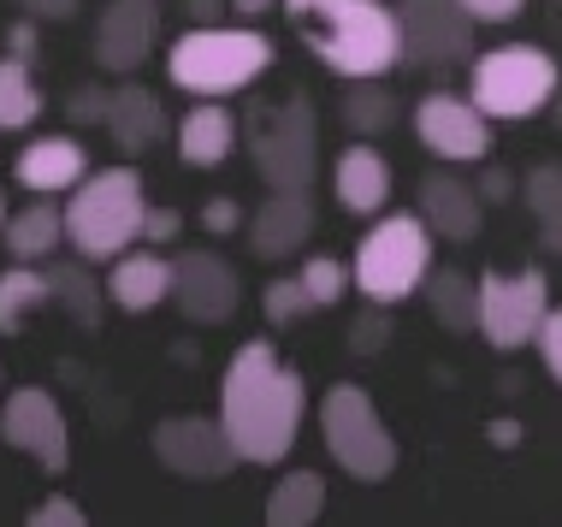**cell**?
Segmentation results:
<instances>
[{"label": "cell", "instance_id": "29", "mask_svg": "<svg viewBox=\"0 0 562 527\" xmlns=\"http://www.w3.org/2000/svg\"><path fill=\"white\" fill-rule=\"evenodd\" d=\"M521 202H527V214H533V225H539L544 255H557V261H562V167H557V160L527 167Z\"/></svg>", "mask_w": 562, "mask_h": 527}, {"label": "cell", "instance_id": "2", "mask_svg": "<svg viewBox=\"0 0 562 527\" xmlns=\"http://www.w3.org/2000/svg\"><path fill=\"white\" fill-rule=\"evenodd\" d=\"M296 42L338 78H385L403 66L397 12L385 0H279Z\"/></svg>", "mask_w": 562, "mask_h": 527}, {"label": "cell", "instance_id": "41", "mask_svg": "<svg viewBox=\"0 0 562 527\" xmlns=\"http://www.w3.org/2000/svg\"><path fill=\"white\" fill-rule=\"evenodd\" d=\"M7 54L12 59H30V66H36V19H19L7 30Z\"/></svg>", "mask_w": 562, "mask_h": 527}, {"label": "cell", "instance_id": "19", "mask_svg": "<svg viewBox=\"0 0 562 527\" xmlns=\"http://www.w3.org/2000/svg\"><path fill=\"white\" fill-rule=\"evenodd\" d=\"M83 172H89V155L71 131L30 137L19 148V160H12V178H19V190H30V195H66Z\"/></svg>", "mask_w": 562, "mask_h": 527}, {"label": "cell", "instance_id": "12", "mask_svg": "<svg viewBox=\"0 0 562 527\" xmlns=\"http://www.w3.org/2000/svg\"><path fill=\"white\" fill-rule=\"evenodd\" d=\"M415 137L427 155L445 160V167H480V160L492 155V119H485L468 96H456V89H432L415 108Z\"/></svg>", "mask_w": 562, "mask_h": 527}, {"label": "cell", "instance_id": "45", "mask_svg": "<svg viewBox=\"0 0 562 527\" xmlns=\"http://www.w3.org/2000/svg\"><path fill=\"white\" fill-rule=\"evenodd\" d=\"M544 113H551L557 125H562V89H557V96H551V108H544Z\"/></svg>", "mask_w": 562, "mask_h": 527}, {"label": "cell", "instance_id": "37", "mask_svg": "<svg viewBox=\"0 0 562 527\" xmlns=\"http://www.w3.org/2000/svg\"><path fill=\"white\" fill-rule=\"evenodd\" d=\"M243 220H249V214H243L237 195H207V202H202V232L207 237H232Z\"/></svg>", "mask_w": 562, "mask_h": 527}, {"label": "cell", "instance_id": "6", "mask_svg": "<svg viewBox=\"0 0 562 527\" xmlns=\"http://www.w3.org/2000/svg\"><path fill=\"white\" fill-rule=\"evenodd\" d=\"M427 267H432V225L420 214H379L356 244L349 291H361L379 309H397L420 291Z\"/></svg>", "mask_w": 562, "mask_h": 527}, {"label": "cell", "instance_id": "7", "mask_svg": "<svg viewBox=\"0 0 562 527\" xmlns=\"http://www.w3.org/2000/svg\"><path fill=\"white\" fill-rule=\"evenodd\" d=\"M562 89V66L539 42H504L468 59V101L492 119H539Z\"/></svg>", "mask_w": 562, "mask_h": 527}, {"label": "cell", "instance_id": "33", "mask_svg": "<svg viewBox=\"0 0 562 527\" xmlns=\"http://www.w3.org/2000/svg\"><path fill=\"white\" fill-rule=\"evenodd\" d=\"M385 344H391V314L379 303H368V314H356V326H349V350H356V356H379Z\"/></svg>", "mask_w": 562, "mask_h": 527}, {"label": "cell", "instance_id": "15", "mask_svg": "<svg viewBox=\"0 0 562 527\" xmlns=\"http://www.w3.org/2000/svg\"><path fill=\"white\" fill-rule=\"evenodd\" d=\"M160 48V0H108L95 24V66L113 78L148 66V54Z\"/></svg>", "mask_w": 562, "mask_h": 527}, {"label": "cell", "instance_id": "24", "mask_svg": "<svg viewBox=\"0 0 562 527\" xmlns=\"http://www.w3.org/2000/svg\"><path fill=\"white\" fill-rule=\"evenodd\" d=\"M48 279H54V309H66V321L78 333H101V314H108V284H95V267L83 261H54L48 255Z\"/></svg>", "mask_w": 562, "mask_h": 527}, {"label": "cell", "instance_id": "8", "mask_svg": "<svg viewBox=\"0 0 562 527\" xmlns=\"http://www.w3.org/2000/svg\"><path fill=\"white\" fill-rule=\"evenodd\" d=\"M321 439L331 450V462L361 480V486H385L397 474V439H391L379 403L361 385H331L321 397Z\"/></svg>", "mask_w": 562, "mask_h": 527}, {"label": "cell", "instance_id": "38", "mask_svg": "<svg viewBox=\"0 0 562 527\" xmlns=\"http://www.w3.org/2000/svg\"><path fill=\"white\" fill-rule=\"evenodd\" d=\"M66 119L71 125H101V119H108V89L101 83H83V89H71V101H66Z\"/></svg>", "mask_w": 562, "mask_h": 527}, {"label": "cell", "instance_id": "9", "mask_svg": "<svg viewBox=\"0 0 562 527\" xmlns=\"http://www.w3.org/2000/svg\"><path fill=\"white\" fill-rule=\"evenodd\" d=\"M480 284V314L474 333L492 344V350H527L551 309V279L544 267H485L474 279Z\"/></svg>", "mask_w": 562, "mask_h": 527}, {"label": "cell", "instance_id": "34", "mask_svg": "<svg viewBox=\"0 0 562 527\" xmlns=\"http://www.w3.org/2000/svg\"><path fill=\"white\" fill-rule=\"evenodd\" d=\"M89 509L78 498H66V492H48V498L30 504V527H83Z\"/></svg>", "mask_w": 562, "mask_h": 527}, {"label": "cell", "instance_id": "13", "mask_svg": "<svg viewBox=\"0 0 562 527\" xmlns=\"http://www.w3.org/2000/svg\"><path fill=\"white\" fill-rule=\"evenodd\" d=\"M155 457L166 462V474L195 480V486H214L237 469V450L225 439L220 415H166L155 427Z\"/></svg>", "mask_w": 562, "mask_h": 527}, {"label": "cell", "instance_id": "27", "mask_svg": "<svg viewBox=\"0 0 562 527\" xmlns=\"http://www.w3.org/2000/svg\"><path fill=\"white\" fill-rule=\"evenodd\" d=\"M338 119L349 137H385L403 119V96L385 89V78H349V96L338 101Z\"/></svg>", "mask_w": 562, "mask_h": 527}, {"label": "cell", "instance_id": "44", "mask_svg": "<svg viewBox=\"0 0 562 527\" xmlns=\"http://www.w3.org/2000/svg\"><path fill=\"white\" fill-rule=\"evenodd\" d=\"M272 7H279V0H232V19H243V24H255V19H267Z\"/></svg>", "mask_w": 562, "mask_h": 527}, {"label": "cell", "instance_id": "32", "mask_svg": "<svg viewBox=\"0 0 562 527\" xmlns=\"http://www.w3.org/2000/svg\"><path fill=\"white\" fill-rule=\"evenodd\" d=\"M261 314H267V326H296V321H308L314 314V296L302 291V279H272L267 291H261Z\"/></svg>", "mask_w": 562, "mask_h": 527}, {"label": "cell", "instance_id": "5", "mask_svg": "<svg viewBox=\"0 0 562 527\" xmlns=\"http://www.w3.org/2000/svg\"><path fill=\"white\" fill-rule=\"evenodd\" d=\"M143 172L136 167H101V172H83L78 184L66 190V244L71 255H83L89 267L95 261H113L136 244L143 232Z\"/></svg>", "mask_w": 562, "mask_h": 527}, {"label": "cell", "instance_id": "3", "mask_svg": "<svg viewBox=\"0 0 562 527\" xmlns=\"http://www.w3.org/2000/svg\"><path fill=\"white\" fill-rule=\"evenodd\" d=\"M243 148L249 167L261 172L267 190H308L321 172V108L308 89H284V96H255L243 108Z\"/></svg>", "mask_w": 562, "mask_h": 527}, {"label": "cell", "instance_id": "26", "mask_svg": "<svg viewBox=\"0 0 562 527\" xmlns=\"http://www.w3.org/2000/svg\"><path fill=\"white\" fill-rule=\"evenodd\" d=\"M36 309H54V279L48 261H19L0 273V338H19Z\"/></svg>", "mask_w": 562, "mask_h": 527}, {"label": "cell", "instance_id": "46", "mask_svg": "<svg viewBox=\"0 0 562 527\" xmlns=\"http://www.w3.org/2000/svg\"><path fill=\"white\" fill-rule=\"evenodd\" d=\"M7 214H12V202H7V190H0V225H7Z\"/></svg>", "mask_w": 562, "mask_h": 527}, {"label": "cell", "instance_id": "21", "mask_svg": "<svg viewBox=\"0 0 562 527\" xmlns=\"http://www.w3.org/2000/svg\"><path fill=\"white\" fill-rule=\"evenodd\" d=\"M172 137H178V160H184L190 172H214L237 148V113L225 108L220 96H202L184 119H178Z\"/></svg>", "mask_w": 562, "mask_h": 527}, {"label": "cell", "instance_id": "28", "mask_svg": "<svg viewBox=\"0 0 562 527\" xmlns=\"http://www.w3.org/2000/svg\"><path fill=\"white\" fill-rule=\"evenodd\" d=\"M321 509H326V480L314 469H291L272 480V492H267L272 527H308V522H321Z\"/></svg>", "mask_w": 562, "mask_h": 527}, {"label": "cell", "instance_id": "35", "mask_svg": "<svg viewBox=\"0 0 562 527\" xmlns=\"http://www.w3.org/2000/svg\"><path fill=\"white\" fill-rule=\"evenodd\" d=\"M533 350H539V361H544V373L562 385V309H557V303L544 309V321H539V333H533Z\"/></svg>", "mask_w": 562, "mask_h": 527}, {"label": "cell", "instance_id": "1", "mask_svg": "<svg viewBox=\"0 0 562 527\" xmlns=\"http://www.w3.org/2000/svg\"><path fill=\"white\" fill-rule=\"evenodd\" d=\"M302 415H308V380L296 361H284L267 338L237 344L220 373V427L237 462L279 469L302 439Z\"/></svg>", "mask_w": 562, "mask_h": 527}, {"label": "cell", "instance_id": "23", "mask_svg": "<svg viewBox=\"0 0 562 527\" xmlns=\"http://www.w3.org/2000/svg\"><path fill=\"white\" fill-rule=\"evenodd\" d=\"M0 244H7L12 261H48L66 244V214L54 208V195H36L30 208H12L7 225H0Z\"/></svg>", "mask_w": 562, "mask_h": 527}, {"label": "cell", "instance_id": "20", "mask_svg": "<svg viewBox=\"0 0 562 527\" xmlns=\"http://www.w3.org/2000/svg\"><path fill=\"white\" fill-rule=\"evenodd\" d=\"M420 220L432 225V237L445 244H474L480 237V220H485V202L468 178L456 172H427L420 178Z\"/></svg>", "mask_w": 562, "mask_h": 527}, {"label": "cell", "instance_id": "25", "mask_svg": "<svg viewBox=\"0 0 562 527\" xmlns=\"http://www.w3.org/2000/svg\"><path fill=\"white\" fill-rule=\"evenodd\" d=\"M420 291H427V309H432V321L445 326V333H456V338L474 333V314H480L474 273H462V267H427Z\"/></svg>", "mask_w": 562, "mask_h": 527}, {"label": "cell", "instance_id": "4", "mask_svg": "<svg viewBox=\"0 0 562 527\" xmlns=\"http://www.w3.org/2000/svg\"><path fill=\"white\" fill-rule=\"evenodd\" d=\"M272 36L255 24H184V36L166 48V78L184 96H237L272 71Z\"/></svg>", "mask_w": 562, "mask_h": 527}, {"label": "cell", "instance_id": "30", "mask_svg": "<svg viewBox=\"0 0 562 527\" xmlns=\"http://www.w3.org/2000/svg\"><path fill=\"white\" fill-rule=\"evenodd\" d=\"M42 119V83L30 59L0 54V131H30Z\"/></svg>", "mask_w": 562, "mask_h": 527}, {"label": "cell", "instance_id": "22", "mask_svg": "<svg viewBox=\"0 0 562 527\" xmlns=\"http://www.w3.org/2000/svg\"><path fill=\"white\" fill-rule=\"evenodd\" d=\"M108 267H113V273H108V303H113V309L148 314V309H160L166 296H172V261H166L155 244L113 255Z\"/></svg>", "mask_w": 562, "mask_h": 527}, {"label": "cell", "instance_id": "18", "mask_svg": "<svg viewBox=\"0 0 562 527\" xmlns=\"http://www.w3.org/2000/svg\"><path fill=\"white\" fill-rule=\"evenodd\" d=\"M391 184H397V172H391V160L379 155L368 137L349 143L344 155H338V167H331V190H338V208H344V214H356V220L385 214Z\"/></svg>", "mask_w": 562, "mask_h": 527}, {"label": "cell", "instance_id": "47", "mask_svg": "<svg viewBox=\"0 0 562 527\" xmlns=\"http://www.w3.org/2000/svg\"><path fill=\"white\" fill-rule=\"evenodd\" d=\"M0 380H7V368H0Z\"/></svg>", "mask_w": 562, "mask_h": 527}, {"label": "cell", "instance_id": "11", "mask_svg": "<svg viewBox=\"0 0 562 527\" xmlns=\"http://www.w3.org/2000/svg\"><path fill=\"white\" fill-rule=\"evenodd\" d=\"M0 439L19 450V457L36 462L42 474H66L71 469L66 410H59V397H54V391H42V385L7 391V410H0Z\"/></svg>", "mask_w": 562, "mask_h": 527}, {"label": "cell", "instance_id": "43", "mask_svg": "<svg viewBox=\"0 0 562 527\" xmlns=\"http://www.w3.org/2000/svg\"><path fill=\"white\" fill-rule=\"evenodd\" d=\"M184 12H190V24H220L232 12V0H184Z\"/></svg>", "mask_w": 562, "mask_h": 527}, {"label": "cell", "instance_id": "14", "mask_svg": "<svg viewBox=\"0 0 562 527\" xmlns=\"http://www.w3.org/2000/svg\"><path fill=\"white\" fill-rule=\"evenodd\" d=\"M172 303L195 326H225L243 309V279L220 249H184L172 255Z\"/></svg>", "mask_w": 562, "mask_h": 527}, {"label": "cell", "instance_id": "39", "mask_svg": "<svg viewBox=\"0 0 562 527\" xmlns=\"http://www.w3.org/2000/svg\"><path fill=\"white\" fill-rule=\"evenodd\" d=\"M521 7L527 0H462V12L474 24H509V19H521Z\"/></svg>", "mask_w": 562, "mask_h": 527}, {"label": "cell", "instance_id": "10", "mask_svg": "<svg viewBox=\"0 0 562 527\" xmlns=\"http://www.w3.org/2000/svg\"><path fill=\"white\" fill-rule=\"evenodd\" d=\"M397 36H403V66L420 71H450L474 59V19L462 0H397Z\"/></svg>", "mask_w": 562, "mask_h": 527}, {"label": "cell", "instance_id": "16", "mask_svg": "<svg viewBox=\"0 0 562 527\" xmlns=\"http://www.w3.org/2000/svg\"><path fill=\"white\" fill-rule=\"evenodd\" d=\"M249 232L255 261H284V255H302L314 237V202L308 190H267V202L243 220Z\"/></svg>", "mask_w": 562, "mask_h": 527}, {"label": "cell", "instance_id": "36", "mask_svg": "<svg viewBox=\"0 0 562 527\" xmlns=\"http://www.w3.org/2000/svg\"><path fill=\"white\" fill-rule=\"evenodd\" d=\"M143 244H155V249H166V244H178V237H184V214H178V208H155L148 202L143 208Z\"/></svg>", "mask_w": 562, "mask_h": 527}, {"label": "cell", "instance_id": "42", "mask_svg": "<svg viewBox=\"0 0 562 527\" xmlns=\"http://www.w3.org/2000/svg\"><path fill=\"white\" fill-rule=\"evenodd\" d=\"M474 190H480V202H509V195H515V178H509V172H485Z\"/></svg>", "mask_w": 562, "mask_h": 527}, {"label": "cell", "instance_id": "31", "mask_svg": "<svg viewBox=\"0 0 562 527\" xmlns=\"http://www.w3.org/2000/svg\"><path fill=\"white\" fill-rule=\"evenodd\" d=\"M302 291L314 296V309H338L349 296V267L338 261V255H308V261L296 267Z\"/></svg>", "mask_w": 562, "mask_h": 527}, {"label": "cell", "instance_id": "40", "mask_svg": "<svg viewBox=\"0 0 562 527\" xmlns=\"http://www.w3.org/2000/svg\"><path fill=\"white\" fill-rule=\"evenodd\" d=\"M19 12L36 24H66L71 12H78V0H19Z\"/></svg>", "mask_w": 562, "mask_h": 527}, {"label": "cell", "instance_id": "17", "mask_svg": "<svg viewBox=\"0 0 562 527\" xmlns=\"http://www.w3.org/2000/svg\"><path fill=\"white\" fill-rule=\"evenodd\" d=\"M101 131L113 137L119 155L136 160V155H148V148L166 143L172 119H166V101L148 83H119V89H108V119H101Z\"/></svg>", "mask_w": 562, "mask_h": 527}]
</instances>
